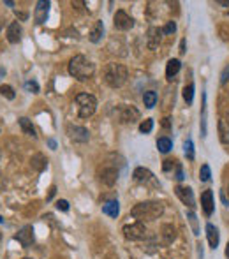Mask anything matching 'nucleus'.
Wrapping results in <instances>:
<instances>
[{
    "label": "nucleus",
    "mask_w": 229,
    "mask_h": 259,
    "mask_svg": "<svg viewBox=\"0 0 229 259\" xmlns=\"http://www.w3.org/2000/svg\"><path fill=\"white\" fill-rule=\"evenodd\" d=\"M164 213V205L159 201H145V203H137L131 210V215L137 219V222H145V220H155Z\"/></svg>",
    "instance_id": "nucleus-1"
},
{
    "label": "nucleus",
    "mask_w": 229,
    "mask_h": 259,
    "mask_svg": "<svg viewBox=\"0 0 229 259\" xmlns=\"http://www.w3.org/2000/svg\"><path fill=\"white\" fill-rule=\"evenodd\" d=\"M93 73H95V65L83 55H76L69 62V74L78 81H87L92 78Z\"/></svg>",
    "instance_id": "nucleus-2"
},
{
    "label": "nucleus",
    "mask_w": 229,
    "mask_h": 259,
    "mask_svg": "<svg viewBox=\"0 0 229 259\" xmlns=\"http://www.w3.org/2000/svg\"><path fill=\"white\" fill-rule=\"evenodd\" d=\"M127 78H129V71L122 64H107L106 69H104V81H106L107 87H123L127 83Z\"/></svg>",
    "instance_id": "nucleus-3"
},
{
    "label": "nucleus",
    "mask_w": 229,
    "mask_h": 259,
    "mask_svg": "<svg viewBox=\"0 0 229 259\" xmlns=\"http://www.w3.org/2000/svg\"><path fill=\"white\" fill-rule=\"evenodd\" d=\"M76 104H78L79 118H90L97 109V99L90 93H78L76 95Z\"/></svg>",
    "instance_id": "nucleus-4"
},
{
    "label": "nucleus",
    "mask_w": 229,
    "mask_h": 259,
    "mask_svg": "<svg viewBox=\"0 0 229 259\" xmlns=\"http://www.w3.org/2000/svg\"><path fill=\"white\" fill-rule=\"evenodd\" d=\"M115 113H117L118 120L122 123H136L137 120H139V111H137L134 106H129V104H122V106H118L117 109H115Z\"/></svg>",
    "instance_id": "nucleus-5"
},
{
    "label": "nucleus",
    "mask_w": 229,
    "mask_h": 259,
    "mask_svg": "<svg viewBox=\"0 0 229 259\" xmlns=\"http://www.w3.org/2000/svg\"><path fill=\"white\" fill-rule=\"evenodd\" d=\"M123 236L131 242H137V240H143L146 236V228L145 222H132V224H125L123 226Z\"/></svg>",
    "instance_id": "nucleus-6"
},
{
    "label": "nucleus",
    "mask_w": 229,
    "mask_h": 259,
    "mask_svg": "<svg viewBox=\"0 0 229 259\" xmlns=\"http://www.w3.org/2000/svg\"><path fill=\"white\" fill-rule=\"evenodd\" d=\"M175 194L178 196V199L183 203L185 206H189L190 210H194L196 208V199H194V192L190 187H183V185H178L175 189Z\"/></svg>",
    "instance_id": "nucleus-7"
},
{
    "label": "nucleus",
    "mask_w": 229,
    "mask_h": 259,
    "mask_svg": "<svg viewBox=\"0 0 229 259\" xmlns=\"http://www.w3.org/2000/svg\"><path fill=\"white\" fill-rule=\"evenodd\" d=\"M113 25H115L117 30H129L134 27V20L127 15L125 11H117L115 16H113Z\"/></svg>",
    "instance_id": "nucleus-8"
},
{
    "label": "nucleus",
    "mask_w": 229,
    "mask_h": 259,
    "mask_svg": "<svg viewBox=\"0 0 229 259\" xmlns=\"http://www.w3.org/2000/svg\"><path fill=\"white\" fill-rule=\"evenodd\" d=\"M162 43V29L159 27H150L146 32V46L148 49H157Z\"/></svg>",
    "instance_id": "nucleus-9"
},
{
    "label": "nucleus",
    "mask_w": 229,
    "mask_h": 259,
    "mask_svg": "<svg viewBox=\"0 0 229 259\" xmlns=\"http://www.w3.org/2000/svg\"><path fill=\"white\" fill-rule=\"evenodd\" d=\"M67 134H69V137L76 143H87L88 139H90V132H88V129L79 127V125H69Z\"/></svg>",
    "instance_id": "nucleus-10"
},
{
    "label": "nucleus",
    "mask_w": 229,
    "mask_h": 259,
    "mask_svg": "<svg viewBox=\"0 0 229 259\" xmlns=\"http://www.w3.org/2000/svg\"><path fill=\"white\" fill-rule=\"evenodd\" d=\"M16 240L21 244V247H30V245L34 244V228L32 226H23L20 231H18V235H16Z\"/></svg>",
    "instance_id": "nucleus-11"
},
{
    "label": "nucleus",
    "mask_w": 229,
    "mask_h": 259,
    "mask_svg": "<svg viewBox=\"0 0 229 259\" xmlns=\"http://www.w3.org/2000/svg\"><path fill=\"white\" fill-rule=\"evenodd\" d=\"M201 208H203L206 217H212V213H214V210H215L214 192L212 191H205L201 194Z\"/></svg>",
    "instance_id": "nucleus-12"
},
{
    "label": "nucleus",
    "mask_w": 229,
    "mask_h": 259,
    "mask_svg": "<svg viewBox=\"0 0 229 259\" xmlns=\"http://www.w3.org/2000/svg\"><path fill=\"white\" fill-rule=\"evenodd\" d=\"M48 11H49V2L48 0H39L37 2V7L34 11V18H35V23L43 25L48 18Z\"/></svg>",
    "instance_id": "nucleus-13"
},
{
    "label": "nucleus",
    "mask_w": 229,
    "mask_h": 259,
    "mask_svg": "<svg viewBox=\"0 0 229 259\" xmlns=\"http://www.w3.org/2000/svg\"><path fill=\"white\" fill-rule=\"evenodd\" d=\"M118 180V169L117 168H104L103 171H101V182H103L104 185L107 187H113L117 183Z\"/></svg>",
    "instance_id": "nucleus-14"
},
{
    "label": "nucleus",
    "mask_w": 229,
    "mask_h": 259,
    "mask_svg": "<svg viewBox=\"0 0 229 259\" xmlns=\"http://www.w3.org/2000/svg\"><path fill=\"white\" fill-rule=\"evenodd\" d=\"M21 34H23V30H21V25L18 23V21H13V23L7 27V32H5V35H7V41H9L11 44L20 43Z\"/></svg>",
    "instance_id": "nucleus-15"
},
{
    "label": "nucleus",
    "mask_w": 229,
    "mask_h": 259,
    "mask_svg": "<svg viewBox=\"0 0 229 259\" xmlns=\"http://www.w3.org/2000/svg\"><path fill=\"white\" fill-rule=\"evenodd\" d=\"M206 238H208V244L212 249H217V247H219L220 235H219V229H217L214 224H206Z\"/></svg>",
    "instance_id": "nucleus-16"
},
{
    "label": "nucleus",
    "mask_w": 229,
    "mask_h": 259,
    "mask_svg": "<svg viewBox=\"0 0 229 259\" xmlns=\"http://www.w3.org/2000/svg\"><path fill=\"white\" fill-rule=\"evenodd\" d=\"M103 213L107 217H111V219H117L118 213H120V206H118V201L113 199V201H106L103 205Z\"/></svg>",
    "instance_id": "nucleus-17"
},
{
    "label": "nucleus",
    "mask_w": 229,
    "mask_h": 259,
    "mask_svg": "<svg viewBox=\"0 0 229 259\" xmlns=\"http://www.w3.org/2000/svg\"><path fill=\"white\" fill-rule=\"evenodd\" d=\"M132 176H134V180L139 182V183H146V182H150L152 178H153V175H152L150 169H146V168H141V166L134 169Z\"/></svg>",
    "instance_id": "nucleus-18"
},
{
    "label": "nucleus",
    "mask_w": 229,
    "mask_h": 259,
    "mask_svg": "<svg viewBox=\"0 0 229 259\" xmlns=\"http://www.w3.org/2000/svg\"><path fill=\"white\" fill-rule=\"evenodd\" d=\"M161 236H162V242H164L166 245L173 244L176 238V229L171 224H164L161 229Z\"/></svg>",
    "instance_id": "nucleus-19"
},
{
    "label": "nucleus",
    "mask_w": 229,
    "mask_h": 259,
    "mask_svg": "<svg viewBox=\"0 0 229 259\" xmlns=\"http://www.w3.org/2000/svg\"><path fill=\"white\" fill-rule=\"evenodd\" d=\"M180 69H182V62L178 59H171L169 62H168V65H166V76H168V79H173L176 76V74L180 73Z\"/></svg>",
    "instance_id": "nucleus-20"
},
{
    "label": "nucleus",
    "mask_w": 229,
    "mask_h": 259,
    "mask_svg": "<svg viewBox=\"0 0 229 259\" xmlns=\"http://www.w3.org/2000/svg\"><path fill=\"white\" fill-rule=\"evenodd\" d=\"M103 34H104V23L103 21H97V23L93 25V29L90 30L88 39L92 41V43H99V41L103 39Z\"/></svg>",
    "instance_id": "nucleus-21"
},
{
    "label": "nucleus",
    "mask_w": 229,
    "mask_h": 259,
    "mask_svg": "<svg viewBox=\"0 0 229 259\" xmlns=\"http://www.w3.org/2000/svg\"><path fill=\"white\" fill-rule=\"evenodd\" d=\"M18 123H20L21 131L27 134V136H32V137H37V134H35V129L34 125H32V122H30L27 117H21L20 120H18Z\"/></svg>",
    "instance_id": "nucleus-22"
},
{
    "label": "nucleus",
    "mask_w": 229,
    "mask_h": 259,
    "mask_svg": "<svg viewBox=\"0 0 229 259\" xmlns=\"http://www.w3.org/2000/svg\"><path fill=\"white\" fill-rule=\"evenodd\" d=\"M30 164H32V168H34L35 171H43V169H46V164H48V161H46V157L41 155V153H35L32 159H30Z\"/></svg>",
    "instance_id": "nucleus-23"
},
{
    "label": "nucleus",
    "mask_w": 229,
    "mask_h": 259,
    "mask_svg": "<svg viewBox=\"0 0 229 259\" xmlns=\"http://www.w3.org/2000/svg\"><path fill=\"white\" fill-rule=\"evenodd\" d=\"M143 103H145V108L152 109L157 104V93L153 90H148V92L143 93Z\"/></svg>",
    "instance_id": "nucleus-24"
},
{
    "label": "nucleus",
    "mask_w": 229,
    "mask_h": 259,
    "mask_svg": "<svg viewBox=\"0 0 229 259\" xmlns=\"http://www.w3.org/2000/svg\"><path fill=\"white\" fill-rule=\"evenodd\" d=\"M219 132H220V139L222 141H228L229 139V120L226 118H220L219 120Z\"/></svg>",
    "instance_id": "nucleus-25"
},
{
    "label": "nucleus",
    "mask_w": 229,
    "mask_h": 259,
    "mask_svg": "<svg viewBox=\"0 0 229 259\" xmlns=\"http://www.w3.org/2000/svg\"><path fill=\"white\" fill-rule=\"evenodd\" d=\"M157 148H159L161 153H168L173 148V141H171L169 137H159L157 139Z\"/></svg>",
    "instance_id": "nucleus-26"
},
{
    "label": "nucleus",
    "mask_w": 229,
    "mask_h": 259,
    "mask_svg": "<svg viewBox=\"0 0 229 259\" xmlns=\"http://www.w3.org/2000/svg\"><path fill=\"white\" fill-rule=\"evenodd\" d=\"M0 93H2L5 99H9V101H13V99L16 97L15 88L9 87V85H0Z\"/></svg>",
    "instance_id": "nucleus-27"
},
{
    "label": "nucleus",
    "mask_w": 229,
    "mask_h": 259,
    "mask_svg": "<svg viewBox=\"0 0 229 259\" xmlns=\"http://www.w3.org/2000/svg\"><path fill=\"white\" fill-rule=\"evenodd\" d=\"M192 99H194V85H187L183 88V101L187 104H192Z\"/></svg>",
    "instance_id": "nucleus-28"
},
{
    "label": "nucleus",
    "mask_w": 229,
    "mask_h": 259,
    "mask_svg": "<svg viewBox=\"0 0 229 259\" xmlns=\"http://www.w3.org/2000/svg\"><path fill=\"white\" fill-rule=\"evenodd\" d=\"M183 152H185L187 159H194V143H192V139H187L185 143H183Z\"/></svg>",
    "instance_id": "nucleus-29"
},
{
    "label": "nucleus",
    "mask_w": 229,
    "mask_h": 259,
    "mask_svg": "<svg viewBox=\"0 0 229 259\" xmlns=\"http://www.w3.org/2000/svg\"><path fill=\"white\" fill-rule=\"evenodd\" d=\"M152 129H153V120H152V118H146V120H143V122L139 123V131H141L143 134L152 132Z\"/></svg>",
    "instance_id": "nucleus-30"
},
{
    "label": "nucleus",
    "mask_w": 229,
    "mask_h": 259,
    "mask_svg": "<svg viewBox=\"0 0 229 259\" xmlns=\"http://www.w3.org/2000/svg\"><path fill=\"white\" fill-rule=\"evenodd\" d=\"M210 178H212L210 166H208V164H203V166H201V171H199V180L201 182H210Z\"/></svg>",
    "instance_id": "nucleus-31"
},
{
    "label": "nucleus",
    "mask_w": 229,
    "mask_h": 259,
    "mask_svg": "<svg viewBox=\"0 0 229 259\" xmlns=\"http://www.w3.org/2000/svg\"><path fill=\"white\" fill-rule=\"evenodd\" d=\"M25 90L27 92H32V93H39V83L34 81V79H29V81H25Z\"/></svg>",
    "instance_id": "nucleus-32"
},
{
    "label": "nucleus",
    "mask_w": 229,
    "mask_h": 259,
    "mask_svg": "<svg viewBox=\"0 0 229 259\" xmlns=\"http://www.w3.org/2000/svg\"><path fill=\"white\" fill-rule=\"evenodd\" d=\"M176 32V23L173 20L171 21H166V25H164V29H162V34L166 35H173Z\"/></svg>",
    "instance_id": "nucleus-33"
},
{
    "label": "nucleus",
    "mask_w": 229,
    "mask_h": 259,
    "mask_svg": "<svg viewBox=\"0 0 229 259\" xmlns=\"http://www.w3.org/2000/svg\"><path fill=\"white\" fill-rule=\"evenodd\" d=\"M187 219L190 220V224H192V228H194V233L198 235V231H199V229H198V219H196V213H194V212H192V210L187 212Z\"/></svg>",
    "instance_id": "nucleus-34"
},
{
    "label": "nucleus",
    "mask_w": 229,
    "mask_h": 259,
    "mask_svg": "<svg viewBox=\"0 0 229 259\" xmlns=\"http://www.w3.org/2000/svg\"><path fill=\"white\" fill-rule=\"evenodd\" d=\"M229 79V64L222 69V73H220V85H226Z\"/></svg>",
    "instance_id": "nucleus-35"
},
{
    "label": "nucleus",
    "mask_w": 229,
    "mask_h": 259,
    "mask_svg": "<svg viewBox=\"0 0 229 259\" xmlns=\"http://www.w3.org/2000/svg\"><path fill=\"white\" fill-rule=\"evenodd\" d=\"M57 208H59V210H62V212H67L69 210V203L65 199L57 201Z\"/></svg>",
    "instance_id": "nucleus-36"
},
{
    "label": "nucleus",
    "mask_w": 229,
    "mask_h": 259,
    "mask_svg": "<svg viewBox=\"0 0 229 259\" xmlns=\"http://www.w3.org/2000/svg\"><path fill=\"white\" fill-rule=\"evenodd\" d=\"M183 178H185V176H183V171H182V166L180 164H176V180L182 182Z\"/></svg>",
    "instance_id": "nucleus-37"
},
{
    "label": "nucleus",
    "mask_w": 229,
    "mask_h": 259,
    "mask_svg": "<svg viewBox=\"0 0 229 259\" xmlns=\"http://www.w3.org/2000/svg\"><path fill=\"white\" fill-rule=\"evenodd\" d=\"M220 198H222V203L229 206V199H228V198H226V191H220Z\"/></svg>",
    "instance_id": "nucleus-38"
},
{
    "label": "nucleus",
    "mask_w": 229,
    "mask_h": 259,
    "mask_svg": "<svg viewBox=\"0 0 229 259\" xmlns=\"http://www.w3.org/2000/svg\"><path fill=\"white\" fill-rule=\"evenodd\" d=\"M16 13V16L20 18V20H27V13H18V11H15Z\"/></svg>",
    "instance_id": "nucleus-39"
},
{
    "label": "nucleus",
    "mask_w": 229,
    "mask_h": 259,
    "mask_svg": "<svg viewBox=\"0 0 229 259\" xmlns=\"http://www.w3.org/2000/svg\"><path fill=\"white\" fill-rule=\"evenodd\" d=\"M180 53L182 55L185 53V39H182V43H180Z\"/></svg>",
    "instance_id": "nucleus-40"
},
{
    "label": "nucleus",
    "mask_w": 229,
    "mask_h": 259,
    "mask_svg": "<svg viewBox=\"0 0 229 259\" xmlns=\"http://www.w3.org/2000/svg\"><path fill=\"white\" fill-rule=\"evenodd\" d=\"M71 4H73V7H78L79 9V7H83L85 5V2H71Z\"/></svg>",
    "instance_id": "nucleus-41"
},
{
    "label": "nucleus",
    "mask_w": 229,
    "mask_h": 259,
    "mask_svg": "<svg viewBox=\"0 0 229 259\" xmlns=\"http://www.w3.org/2000/svg\"><path fill=\"white\" fill-rule=\"evenodd\" d=\"M164 127H169V118H164Z\"/></svg>",
    "instance_id": "nucleus-42"
},
{
    "label": "nucleus",
    "mask_w": 229,
    "mask_h": 259,
    "mask_svg": "<svg viewBox=\"0 0 229 259\" xmlns=\"http://www.w3.org/2000/svg\"><path fill=\"white\" fill-rule=\"evenodd\" d=\"M49 147H51V148H55V147H57V143H55L53 139H49Z\"/></svg>",
    "instance_id": "nucleus-43"
},
{
    "label": "nucleus",
    "mask_w": 229,
    "mask_h": 259,
    "mask_svg": "<svg viewBox=\"0 0 229 259\" xmlns=\"http://www.w3.org/2000/svg\"><path fill=\"white\" fill-rule=\"evenodd\" d=\"M5 5H9V7H13V5H15V2H11V0H5Z\"/></svg>",
    "instance_id": "nucleus-44"
},
{
    "label": "nucleus",
    "mask_w": 229,
    "mask_h": 259,
    "mask_svg": "<svg viewBox=\"0 0 229 259\" xmlns=\"http://www.w3.org/2000/svg\"><path fill=\"white\" fill-rule=\"evenodd\" d=\"M226 258H229V242H228V247H226Z\"/></svg>",
    "instance_id": "nucleus-45"
},
{
    "label": "nucleus",
    "mask_w": 229,
    "mask_h": 259,
    "mask_svg": "<svg viewBox=\"0 0 229 259\" xmlns=\"http://www.w3.org/2000/svg\"><path fill=\"white\" fill-rule=\"evenodd\" d=\"M23 259H32V258H23Z\"/></svg>",
    "instance_id": "nucleus-46"
},
{
    "label": "nucleus",
    "mask_w": 229,
    "mask_h": 259,
    "mask_svg": "<svg viewBox=\"0 0 229 259\" xmlns=\"http://www.w3.org/2000/svg\"><path fill=\"white\" fill-rule=\"evenodd\" d=\"M0 238H2V235H0Z\"/></svg>",
    "instance_id": "nucleus-47"
},
{
    "label": "nucleus",
    "mask_w": 229,
    "mask_h": 259,
    "mask_svg": "<svg viewBox=\"0 0 229 259\" xmlns=\"http://www.w3.org/2000/svg\"><path fill=\"white\" fill-rule=\"evenodd\" d=\"M228 192H229V191H228Z\"/></svg>",
    "instance_id": "nucleus-48"
}]
</instances>
